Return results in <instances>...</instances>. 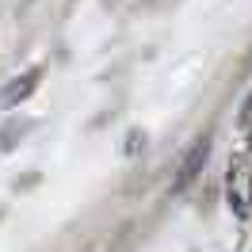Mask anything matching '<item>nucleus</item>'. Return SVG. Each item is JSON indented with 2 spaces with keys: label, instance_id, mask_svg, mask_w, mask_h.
I'll list each match as a JSON object with an SVG mask.
<instances>
[{
  "label": "nucleus",
  "instance_id": "nucleus-1",
  "mask_svg": "<svg viewBox=\"0 0 252 252\" xmlns=\"http://www.w3.org/2000/svg\"><path fill=\"white\" fill-rule=\"evenodd\" d=\"M206 157H210V142H199V145H195V149L188 153V160L180 164V176H176V188H188L191 180L199 176V168L206 164Z\"/></svg>",
  "mask_w": 252,
  "mask_h": 252
}]
</instances>
